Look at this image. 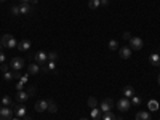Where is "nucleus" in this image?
Instances as JSON below:
<instances>
[{"label": "nucleus", "mask_w": 160, "mask_h": 120, "mask_svg": "<svg viewBox=\"0 0 160 120\" xmlns=\"http://www.w3.org/2000/svg\"><path fill=\"white\" fill-rule=\"evenodd\" d=\"M130 108H131V101L128 99V98H122V99H118V102H117V109L120 111V112H127V111H130Z\"/></svg>", "instance_id": "obj_2"}, {"label": "nucleus", "mask_w": 160, "mask_h": 120, "mask_svg": "<svg viewBox=\"0 0 160 120\" xmlns=\"http://www.w3.org/2000/svg\"><path fill=\"white\" fill-rule=\"evenodd\" d=\"M112 108H114V101H112V98H106V99H102L101 104H99L101 112H111Z\"/></svg>", "instance_id": "obj_3"}, {"label": "nucleus", "mask_w": 160, "mask_h": 120, "mask_svg": "<svg viewBox=\"0 0 160 120\" xmlns=\"http://www.w3.org/2000/svg\"><path fill=\"white\" fill-rule=\"evenodd\" d=\"M0 102H2L3 106H8V108H11V106H13V101H11V98H10V96H3Z\"/></svg>", "instance_id": "obj_23"}, {"label": "nucleus", "mask_w": 160, "mask_h": 120, "mask_svg": "<svg viewBox=\"0 0 160 120\" xmlns=\"http://www.w3.org/2000/svg\"><path fill=\"white\" fill-rule=\"evenodd\" d=\"M24 120H32V118H31L29 115H26V117H24Z\"/></svg>", "instance_id": "obj_39"}, {"label": "nucleus", "mask_w": 160, "mask_h": 120, "mask_svg": "<svg viewBox=\"0 0 160 120\" xmlns=\"http://www.w3.org/2000/svg\"><path fill=\"white\" fill-rule=\"evenodd\" d=\"M3 78L7 80V82H10V80L15 78V72H10V71H8V72H5V74H3Z\"/></svg>", "instance_id": "obj_27"}, {"label": "nucleus", "mask_w": 160, "mask_h": 120, "mask_svg": "<svg viewBox=\"0 0 160 120\" xmlns=\"http://www.w3.org/2000/svg\"><path fill=\"white\" fill-rule=\"evenodd\" d=\"M34 58H35V62H37L38 66H43V64L48 62V55H47L45 51H37Z\"/></svg>", "instance_id": "obj_5"}, {"label": "nucleus", "mask_w": 160, "mask_h": 120, "mask_svg": "<svg viewBox=\"0 0 160 120\" xmlns=\"http://www.w3.org/2000/svg\"><path fill=\"white\" fill-rule=\"evenodd\" d=\"M2 48H3V47H2V43H0V51H2Z\"/></svg>", "instance_id": "obj_42"}, {"label": "nucleus", "mask_w": 160, "mask_h": 120, "mask_svg": "<svg viewBox=\"0 0 160 120\" xmlns=\"http://www.w3.org/2000/svg\"><path fill=\"white\" fill-rule=\"evenodd\" d=\"M101 5H109V0H101Z\"/></svg>", "instance_id": "obj_37"}, {"label": "nucleus", "mask_w": 160, "mask_h": 120, "mask_svg": "<svg viewBox=\"0 0 160 120\" xmlns=\"http://www.w3.org/2000/svg\"><path fill=\"white\" fill-rule=\"evenodd\" d=\"M11 15H13V16H19V15H21L19 7H13V8H11Z\"/></svg>", "instance_id": "obj_31"}, {"label": "nucleus", "mask_w": 160, "mask_h": 120, "mask_svg": "<svg viewBox=\"0 0 160 120\" xmlns=\"http://www.w3.org/2000/svg\"><path fill=\"white\" fill-rule=\"evenodd\" d=\"M141 102H142V101H141V98H139V96H136V95H135V96H131V104L139 106Z\"/></svg>", "instance_id": "obj_30"}, {"label": "nucleus", "mask_w": 160, "mask_h": 120, "mask_svg": "<svg viewBox=\"0 0 160 120\" xmlns=\"http://www.w3.org/2000/svg\"><path fill=\"white\" fill-rule=\"evenodd\" d=\"M90 117L93 120H99L101 118V109H96V108H93L91 112H90Z\"/></svg>", "instance_id": "obj_17"}, {"label": "nucleus", "mask_w": 160, "mask_h": 120, "mask_svg": "<svg viewBox=\"0 0 160 120\" xmlns=\"http://www.w3.org/2000/svg\"><path fill=\"white\" fill-rule=\"evenodd\" d=\"M118 56L122 59H130L131 58V48L130 47H120L118 48Z\"/></svg>", "instance_id": "obj_7"}, {"label": "nucleus", "mask_w": 160, "mask_h": 120, "mask_svg": "<svg viewBox=\"0 0 160 120\" xmlns=\"http://www.w3.org/2000/svg\"><path fill=\"white\" fill-rule=\"evenodd\" d=\"M13 117V109L8 108V106H5V108L0 109V120H11Z\"/></svg>", "instance_id": "obj_6"}, {"label": "nucleus", "mask_w": 160, "mask_h": 120, "mask_svg": "<svg viewBox=\"0 0 160 120\" xmlns=\"http://www.w3.org/2000/svg\"><path fill=\"white\" fill-rule=\"evenodd\" d=\"M123 38H125V40H130V38H131V34H130V32H123Z\"/></svg>", "instance_id": "obj_35"}, {"label": "nucleus", "mask_w": 160, "mask_h": 120, "mask_svg": "<svg viewBox=\"0 0 160 120\" xmlns=\"http://www.w3.org/2000/svg\"><path fill=\"white\" fill-rule=\"evenodd\" d=\"M149 61L152 66H160V55L158 53H152V55L149 56Z\"/></svg>", "instance_id": "obj_14"}, {"label": "nucleus", "mask_w": 160, "mask_h": 120, "mask_svg": "<svg viewBox=\"0 0 160 120\" xmlns=\"http://www.w3.org/2000/svg\"><path fill=\"white\" fill-rule=\"evenodd\" d=\"M158 85H160V75H158Z\"/></svg>", "instance_id": "obj_43"}, {"label": "nucleus", "mask_w": 160, "mask_h": 120, "mask_svg": "<svg viewBox=\"0 0 160 120\" xmlns=\"http://www.w3.org/2000/svg\"><path fill=\"white\" fill-rule=\"evenodd\" d=\"M88 7H90L91 10H98V8L101 7V0H90Z\"/></svg>", "instance_id": "obj_21"}, {"label": "nucleus", "mask_w": 160, "mask_h": 120, "mask_svg": "<svg viewBox=\"0 0 160 120\" xmlns=\"http://www.w3.org/2000/svg\"><path fill=\"white\" fill-rule=\"evenodd\" d=\"M38 2V0H31V3H37Z\"/></svg>", "instance_id": "obj_40"}, {"label": "nucleus", "mask_w": 160, "mask_h": 120, "mask_svg": "<svg viewBox=\"0 0 160 120\" xmlns=\"http://www.w3.org/2000/svg\"><path fill=\"white\" fill-rule=\"evenodd\" d=\"M11 37H13L11 34H5L2 38H0V43H2L3 48H7V45H8V42H10V38H11Z\"/></svg>", "instance_id": "obj_20"}, {"label": "nucleus", "mask_w": 160, "mask_h": 120, "mask_svg": "<svg viewBox=\"0 0 160 120\" xmlns=\"http://www.w3.org/2000/svg\"><path fill=\"white\" fill-rule=\"evenodd\" d=\"M136 120H151V112H144V111L138 112L136 114Z\"/></svg>", "instance_id": "obj_16"}, {"label": "nucleus", "mask_w": 160, "mask_h": 120, "mask_svg": "<svg viewBox=\"0 0 160 120\" xmlns=\"http://www.w3.org/2000/svg\"><path fill=\"white\" fill-rule=\"evenodd\" d=\"M109 50L111 51H115V50H118L120 47H118V42H117V40H109Z\"/></svg>", "instance_id": "obj_22"}, {"label": "nucleus", "mask_w": 160, "mask_h": 120, "mask_svg": "<svg viewBox=\"0 0 160 120\" xmlns=\"http://www.w3.org/2000/svg\"><path fill=\"white\" fill-rule=\"evenodd\" d=\"M50 114H56L58 112V106L55 104V101H48V109H47Z\"/></svg>", "instance_id": "obj_19"}, {"label": "nucleus", "mask_w": 160, "mask_h": 120, "mask_svg": "<svg viewBox=\"0 0 160 120\" xmlns=\"http://www.w3.org/2000/svg\"><path fill=\"white\" fill-rule=\"evenodd\" d=\"M0 2H5V0H0Z\"/></svg>", "instance_id": "obj_45"}, {"label": "nucleus", "mask_w": 160, "mask_h": 120, "mask_svg": "<svg viewBox=\"0 0 160 120\" xmlns=\"http://www.w3.org/2000/svg\"><path fill=\"white\" fill-rule=\"evenodd\" d=\"M56 59H58V53L56 51H50L48 53V61H55L56 62Z\"/></svg>", "instance_id": "obj_26"}, {"label": "nucleus", "mask_w": 160, "mask_h": 120, "mask_svg": "<svg viewBox=\"0 0 160 120\" xmlns=\"http://www.w3.org/2000/svg\"><path fill=\"white\" fill-rule=\"evenodd\" d=\"M0 38H2V35H0Z\"/></svg>", "instance_id": "obj_46"}, {"label": "nucleus", "mask_w": 160, "mask_h": 120, "mask_svg": "<svg viewBox=\"0 0 160 120\" xmlns=\"http://www.w3.org/2000/svg\"><path fill=\"white\" fill-rule=\"evenodd\" d=\"M28 93H29V96H34V95H35V88H29Z\"/></svg>", "instance_id": "obj_36"}, {"label": "nucleus", "mask_w": 160, "mask_h": 120, "mask_svg": "<svg viewBox=\"0 0 160 120\" xmlns=\"http://www.w3.org/2000/svg\"><path fill=\"white\" fill-rule=\"evenodd\" d=\"M48 109V101L47 99H38L35 102V111L37 112H45Z\"/></svg>", "instance_id": "obj_8"}, {"label": "nucleus", "mask_w": 160, "mask_h": 120, "mask_svg": "<svg viewBox=\"0 0 160 120\" xmlns=\"http://www.w3.org/2000/svg\"><path fill=\"white\" fill-rule=\"evenodd\" d=\"M13 112L16 114V117H26V114H28V111H26V108H24L22 104H21V106H16Z\"/></svg>", "instance_id": "obj_11"}, {"label": "nucleus", "mask_w": 160, "mask_h": 120, "mask_svg": "<svg viewBox=\"0 0 160 120\" xmlns=\"http://www.w3.org/2000/svg\"><path fill=\"white\" fill-rule=\"evenodd\" d=\"M158 108H160V104H158L155 99H151V101L148 102V109H149V112H155V111H158Z\"/></svg>", "instance_id": "obj_13"}, {"label": "nucleus", "mask_w": 160, "mask_h": 120, "mask_svg": "<svg viewBox=\"0 0 160 120\" xmlns=\"http://www.w3.org/2000/svg\"><path fill=\"white\" fill-rule=\"evenodd\" d=\"M123 96L125 98H131V96H135V88H133V87H125L123 88Z\"/></svg>", "instance_id": "obj_15"}, {"label": "nucleus", "mask_w": 160, "mask_h": 120, "mask_svg": "<svg viewBox=\"0 0 160 120\" xmlns=\"http://www.w3.org/2000/svg\"><path fill=\"white\" fill-rule=\"evenodd\" d=\"M16 47H18V42L11 37V38H10V42H8V45H7V48H16Z\"/></svg>", "instance_id": "obj_29"}, {"label": "nucleus", "mask_w": 160, "mask_h": 120, "mask_svg": "<svg viewBox=\"0 0 160 120\" xmlns=\"http://www.w3.org/2000/svg\"><path fill=\"white\" fill-rule=\"evenodd\" d=\"M8 68H10V66H7V64H5V62H3V64H2V66H0V71H2V72H3V74H5V72H8Z\"/></svg>", "instance_id": "obj_32"}, {"label": "nucleus", "mask_w": 160, "mask_h": 120, "mask_svg": "<svg viewBox=\"0 0 160 120\" xmlns=\"http://www.w3.org/2000/svg\"><path fill=\"white\" fill-rule=\"evenodd\" d=\"M47 68H48L50 72H51V71H56V62H55V61H48V62H47Z\"/></svg>", "instance_id": "obj_28"}, {"label": "nucleus", "mask_w": 160, "mask_h": 120, "mask_svg": "<svg viewBox=\"0 0 160 120\" xmlns=\"http://www.w3.org/2000/svg\"><path fill=\"white\" fill-rule=\"evenodd\" d=\"M19 11H21V15H29L31 13V5L29 3H21L19 5Z\"/></svg>", "instance_id": "obj_18"}, {"label": "nucleus", "mask_w": 160, "mask_h": 120, "mask_svg": "<svg viewBox=\"0 0 160 120\" xmlns=\"http://www.w3.org/2000/svg\"><path fill=\"white\" fill-rule=\"evenodd\" d=\"M158 55H160V53H158Z\"/></svg>", "instance_id": "obj_47"}, {"label": "nucleus", "mask_w": 160, "mask_h": 120, "mask_svg": "<svg viewBox=\"0 0 160 120\" xmlns=\"http://www.w3.org/2000/svg\"><path fill=\"white\" fill-rule=\"evenodd\" d=\"M88 106H90L91 109L96 108V106H98V99H96L95 96H90V98H88Z\"/></svg>", "instance_id": "obj_24"}, {"label": "nucleus", "mask_w": 160, "mask_h": 120, "mask_svg": "<svg viewBox=\"0 0 160 120\" xmlns=\"http://www.w3.org/2000/svg\"><path fill=\"white\" fill-rule=\"evenodd\" d=\"M130 48L131 50H136V51L142 50L144 48V40L141 37H131L130 38Z\"/></svg>", "instance_id": "obj_1"}, {"label": "nucleus", "mask_w": 160, "mask_h": 120, "mask_svg": "<svg viewBox=\"0 0 160 120\" xmlns=\"http://www.w3.org/2000/svg\"><path fill=\"white\" fill-rule=\"evenodd\" d=\"M117 117L112 114V112H104V115H102V120H115Z\"/></svg>", "instance_id": "obj_25"}, {"label": "nucleus", "mask_w": 160, "mask_h": 120, "mask_svg": "<svg viewBox=\"0 0 160 120\" xmlns=\"http://www.w3.org/2000/svg\"><path fill=\"white\" fill-rule=\"evenodd\" d=\"M28 99H29V93H28V91H18V93H16V101H18V102L22 104V102H26Z\"/></svg>", "instance_id": "obj_9"}, {"label": "nucleus", "mask_w": 160, "mask_h": 120, "mask_svg": "<svg viewBox=\"0 0 160 120\" xmlns=\"http://www.w3.org/2000/svg\"><path fill=\"white\" fill-rule=\"evenodd\" d=\"M11 120H19V117H16V118H11Z\"/></svg>", "instance_id": "obj_41"}, {"label": "nucleus", "mask_w": 160, "mask_h": 120, "mask_svg": "<svg viewBox=\"0 0 160 120\" xmlns=\"http://www.w3.org/2000/svg\"><path fill=\"white\" fill-rule=\"evenodd\" d=\"M31 0H21V3H29Z\"/></svg>", "instance_id": "obj_38"}, {"label": "nucleus", "mask_w": 160, "mask_h": 120, "mask_svg": "<svg viewBox=\"0 0 160 120\" xmlns=\"http://www.w3.org/2000/svg\"><path fill=\"white\" fill-rule=\"evenodd\" d=\"M38 72H40V66H38L37 62L29 64V68H28V74H29V75H35V74H38Z\"/></svg>", "instance_id": "obj_10"}, {"label": "nucleus", "mask_w": 160, "mask_h": 120, "mask_svg": "<svg viewBox=\"0 0 160 120\" xmlns=\"http://www.w3.org/2000/svg\"><path fill=\"white\" fill-rule=\"evenodd\" d=\"M22 88H24V82H19V83L16 85V90H18V91H22Z\"/></svg>", "instance_id": "obj_33"}, {"label": "nucleus", "mask_w": 160, "mask_h": 120, "mask_svg": "<svg viewBox=\"0 0 160 120\" xmlns=\"http://www.w3.org/2000/svg\"><path fill=\"white\" fill-rule=\"evenodd\" d=\"M10 68L15 71V72H18V71H21L22 68H24V59L22 58H13L11 61H10Z\"/></svg>", "instance_id": "obj_4"}, {"label": "nucleus", "mask_w": 160, "mask_h": 120, "mask_svg": "<svg viewBox=\"0 0 160 120\" xmlns=\"http://www.w3.org/2000/svg\"><path fill=\"white\" fill-rule=\"evenodd\" d=\"M5 59H7V58H5V55H3L2 51H0V64H3V62H5Z\"/></svg>", "instance_id": "obj_34"}, {"label": "nucleus", "mask_w": 160, "mask_h": 120, "mask_svg": "<svg viewBox=\"0 0 160 120\" xmlns=\"http://www.w3.org/2000/svg\"><path fill=\"white\" fill-rule=\"evenodd\" d=\"M80 120H88V118H80Z\"/></svg>", "instance_id": "obj_44"}, {"label": "nucleus", "mask_w": 160, "mask_h": 120, "mask_svg": "<svg viewBox=\"0 0 160 120\" xmlns=\"http://www.w3.org/2000/svg\"><path fill=\"white\" fill-rule=\"evenodd\" d=\"M16 48L21 50V51H26V50L31 48V42H29V40H21V42H18V47Z\"/></svg>", "instance_id": "obj_12"}]
</instances>
